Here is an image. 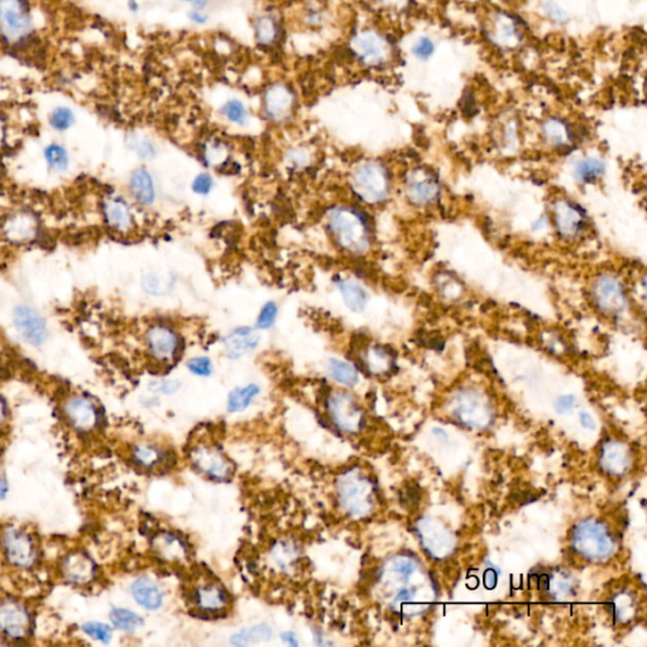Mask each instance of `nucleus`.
I'll return each instance as SVG.
<instances>
[{"label":"nucleus","instance_id":"nucleus-1","mask_svg":"<svg viewBox=\"0 0 647 647\" xmlns=\"http://www.w3.org/2000/svg\"><path fill=\"white\" fill-rule=\"evenodd\" d=\"M327 228L339 248L361 254L369 246V228L361 212L352 207H332L327 214Z\"/></svg>","mask_w":647,"mask_h":647},{"label":"nucleus","instance_id":"nucleus-2","mask_svg":"<svg viewBox=\"0 0 647 647\" xmlns=\"http://www.w3.org/2000/svg\"><path fill=\"white\" fill-rule=\"evenodd\" d=\"M339 504L348 515L366 516L373 504L372 484L358 469L347 470L337 482Z\"/></svg>","mask_w":647,"mask_h":647},{"label":"nucleus","instance_id":"nucleus-3","mask_svg":"<svg viewBox=\"0 0 647 647\" xmlns=\"http://www.w3.org/2000/svg\"><path fill=\"white\" fill-rule=\"evenodd\" d=\"M352 187L366 202H381L390 191V178L384 167L368 162L355 168L352 175Z\"/></svg>","mask_w":647,"mask_h":647},{"label":"nucleus","instance_id":"nucleus-4","mask_svg":"<svg viewBox=\"0 0 647 647\" xmlns=\"http://www.w3.org/2000/svg\"><path fill=\"white\" fill-rule=\"evenodd\" d=\"M31 28L32 19L26 0H0V35L6 42L24 40Z\"/></svg>","mask_w":647,"mask_h":647},{"label":"nucleus","instance_id":"nucleus-5","mask_svg":"<svg viewBox=\"0 0 647 647\" xmlns=\"http://www.w3.org/2000/svg\"><path fill=\"white\" fill-rule=\"evenodd\" d=\"M574 545L579 553L592 559L606 558L614 548L607 528L594 521L580 522L575 527Z\"/></svg>","mask_w":647,"mask_h":647},{"label":"nucleus","instance_id":"nucleus-6","mask_svg":"<svg viewBox=\"0 0 647 647\" xmlns=\"http://www.w3.org/2000/svg\"><path fill=\"white\" fill-rule=\"evenodd\" d=\"M327 413L332 425L347 434L361 430L363 413L354 398L345 392H334L327 398Z\"/></svg>","mask_w":647,"mask_h":647},{"label":"nucleus","instance_id":"nucleus-7","mask_svg":"<svg viewBox=\"0 0 647 647\" xmlns=\"http://www.w3.org/2000/svg\"><path fill=\"white\" fill-rule=\"evenodd\" d=\"M32 630V619L27 607L16 599L0 601V632L8 638L22 641Z\"/></svg>","mask_w":647,"mask_h":647},{"label":"nucleus","instance_id":"nucleus-8","mask_svg":"<svg viewBox=\"0 0 647 647\" xmlns=\"http://www.w3.org/2000/svg\"><path fill=\"white\" fill-rule=\"evenodd\" d=\"M192 464L205 476L225 481L233 473V465L218 447L212 445H199L190 452Z\"/></svg>","mask_w":647,"mask_h":647},{"label":"nucleus","instance_id":"nucleus-9","mask_svg":"<svg viewBox=\"0 0 647 647\" xmlns=\"http://www.w3.org/2000/svg\"><path fill=\"white\" fill-rule=\"evenodd\" d=\"M146 342L149 353L162 363H170L178 354L181 339L178 332L165 324H157L148 329L146 334Z\"/></svg>","mask_w":647,"mask_h":647},{"label":"nucleus","instance_id":"nucleus-10","mask_svg":"<svg viewBox=\"0 0 647 647\" xmlns=\"http://www.w3.org/2000/svg\"><path fill=\"white\" fill-rule=\"evenodd\" d=\"M13 324L24 342L40 347L46 342L48 329L45 319L35 309L22 305L13 312Z\"/></svg>","mask_w":647,"mask_h":647},{"label":"nucleus","instance_id":"nucleus-11","mask_svg":"<svg viewBox=\"0 0 647 647\" xmlns=\"http://www.w3.org/2000/svg\"><path fill=\"white\" fill-rule=\"evenodd\" d=\"M295 103V92L286 84H273L264 92V114L275 123L288 121L293 116Z\"/></svg>","mask_w":647,"mask_h":647},{"label":"nucleus","instance_id":"nucleus-12","mask_svg":"<svg viewBox=\"0 0 647 647\" xmlns=\"http://www.w3.org/2000/svg\"><path fill=\"white\" fill-rule=\"evenodd\" d=\"M3 549L8 562L14 567H32L37 559L35 544L28 535L17 528H8L3 535Z\"/></svg>","mask_w":647,"mask_h":647},{"label":"nucleus","instance_id":"nucleus-13","mask_svg":"<svg viewBox=\"0 0 647 647\" xmlns=\"http://www.w3.org/2000/svg\"><path fill=\"white\" fill-rule=\"evenodd\" d=\"M65 413L69 418L70 424L81 433L95 429L100 420L98 407L84 396L71 397L65 405Z\"/></svg>","mask_w":647,"mask_h":647},{"label":"nucleus","instance_id":"nucleus-14","mask_svg":"<svg viewBox=\"0 0 647 647\" xmlns=\"http://www.w3.org/2000/svg\"><path fill=\"white\" fill-rule=\"evenodd\" d=\"M352 48L361 62L374 66L386 58V43L376 32L363 31L352 40Z\"/></svg>","mask_w":647,"mask_h":647},{"label":"nucleus","instance_id":"nucleus-15","mask_svg":"<svg viewBox=\"0 0 647 647\" xmlns=\"http://www.w3.org/2000/svg\"><path fill=\"white\" fill-rule=\"evenodd\" d=\"M63 577L75 585H87L97 574V565L92 558L82 553L75 551L65 558L62 562Z\"/></svg>","mask_w":647,"mask_h":647},{"label":"nucleus","instance_id":"nucleus-16","mask_svg":"<svg viewBox=\"0 0 647 647\" xmlns=\"http://www.w3.org/2000/svg\"><path fill=\"white\" fill-rule=\"evenodd\" d=\"M222 343L225 354L235 359L256 349L259 343V337L256 330L251 327H236L224 337Z\"/></svg>","mask_w":647,"mask_h":647},{"label":"nucleus","instance_id":"nucleus-17","mask_svg":"<svg viewBox=\"0 0 647 647\" xmlns=\"http://www.w3.org/2000/svg\"><path fill=\"white\" fill-rule=\"evenodd\" d=\"M597 304L606 312H619L624 309V295L619 281L604 276L596 286Z\"/></svg>","mask_w":647,"mask_h":647},{"label":"nucleus","instance_id":"nucleus-18","mask_svg":"<svg viewBox=\"0 0 647 647\" xmlns=\"http://www.w3.org/2000/svg\"><path fill=\"white\" fill-rule=\"evenodd\" d=\"M104 218L110 228L116 232H128L133 227L131 207L121 197H110L104 202Z\"/></svg>","mask_w":647,"mask_h":647},{"label":"nucleus","instance_id":"nucleus-19","mask_svg":"<svg viewBox=\"0 0 647 647\" xmlns=\"http://www.w3.org/2000/svg\"><path fill=\"white\" fill-rule=\"evenodd\" d=\"M555 222L564 236L578 234L585 224L580 209L569 201H560L555 207Z\"/></svg>","mask_w":647,"mask_h":647},{"label":"nucleus","instance_id":"nucleus-20","mask_svg":"<svg viewBox=\"0 0 647 647\" xmlns=\"http://www.w3.org/2000/svg\"><path fill=\"white\" fill-rule=\"evenodd\" d=\"M132 596L139 606L156 611L162 606L163 596L160 588L149 578H138L132 585Z\"/></svg>","mask_w":647,"mask_h":647},{"label":"nucleus","instance_id":"nucleus-21","mask_svg":"<svg viewBox=\"0 0 647 647\" xmlns=\"http://www.w3.org/2000/svg\"><path fill=\"white\" fill-rule=\"evenodd\" d=\"M129 189L133 197L142 205H152L155 202L156 190L153 178L146 168H138L133 172L129 181Z\"/></svg>","mask_w":647,"mask_h":647},{"label":"nucleus","instance_id":"nucleus-22","mask_svg":"<svg viewBox=\"0 0 647 647\" xmlns=\"http://www.w3.org/2000/svg\"><path fill=\"white\" fill-rule=\"evenodd\" d=\"M155 548L161 558L170 562H181L187 556V548L181 538L173 533H163L155 538Z\"/></svg>","mask_w":647,"mask_h":647},{"label":"nucleus","instance_id":"nucleus-23","mask_svg":"<svg viewBox=\"0 0 647 647\" xmlns=\"http://www.w3.org/2000/svg\"><path fill=\"white\" fill-rule=\"evenodd\" d=\"M196 602L201 609L207 612H215L222 611L228 604V594L219 585H201L200 588L196 590Z\"/></svg>","mask_w":647,"mask_h":647},{"label":"nucleus","instance_id":"nucleus-24","mask_svg":"<svg viewBox=\"0 0 647 647\" xmlns=\"http://www.w3.org/2000/svg\"><path fill=\"white\" fill-rule=\"evenodd\" d=\"M256 40L262 46H272L280 35V26L272 14H261L254 21Z\"/></svg>","mask_w":647,"mask_h":647},{"label":"nucleus","instance_id":"nucleus-25","mask_svg":"<svg viewBox=\"0 0 647 647\" xmlns=\"http://www.w3.org/2000/svg\"><path fill=\"white\" fill-rule=\"evenodd\" d=\"M339 291L343 296L344 303L352 311H361L368 303V295L363 287L357 282L343 280L339 282Z\"/></svg>","mask_w":647,"mask_h":647},{"label":"nucleus","instance_id":"nucleus-26","mask_svg":"<svg viewBox=\"0 0 647 647\" xmlns=\"http://www.w3.org/2000/svg\"><path fill=\"white\" fill-rule=\"evenodd\" d=\"M273 636V631L268 624H257L249 629H243L232 637V643L236 646H246L253 643L268 641Z\"/></svg>","mask_w":647,"mask_h":647},{"label":"nucleus","instance_id":"nucleus-27","mask_svg":"<svg viewBox=\"0 0 647 647\" xmlns=\"http://www.w3.org/2000/svg\"><path fill=\"white\" fill-rule=\"evenodd\" d=\"M327 372L335 382L347 387H353L359 381V376L354 366L340 359L332 358L327 361Z\"/></svg>","mask_w":647,"mask_h":647},{"label":"nucleus","instance_id":"nucleus-28","mask_svg":"<svg viewBox=\"0 0 647 647\" xmlns=\"http://www.w3.org/2000/svg\"><path fill=\"white\" fill-rule=\"evenodd\" d=\"M259 393L257 384H248L246 387H238L232 391L228 397V411L232 413L244 411L252 403L254 397Z\"/></svg>","mask_w":647,"mask_h":647},{"label":"nucleus","instance_id":"nucleus-29","mask_svg":"<svg viewBox=\"0 0 647 647\" xmlns=\"http://www.w3.org/2000/svg\"><path fill=\"white\" fill-rule=\"evenodd\" d=\"M494 40H497L499 45L504 46H516L521 40V33L517 28L512 19L509 18H501L496 24V31H494Z\"/></svg>","mask_w":647,"mask_h":647},{"label":"nucleus","instance_id":"nucleus-30","mask_svg":"<svg viewBox=\"0 0 647 647\" xmlns=\"http://www.w3.org/2000/svg\"><path fill=\"white\" fill-rule=\"evenodd\" d=\"M361 361L369 372L379 373L390 364V354L381 347H373L368 348L361 355Z\"/></svg>","mask_w":647,"mask_h":647},{"label":"nucleus","instance_id":"nucleus-31","mask_svg":"<svg viewBox=\"0 0 647 647\" xmlns=\"http://www.w3.org/2000/svg\"><path fill=\"white\" fill-rule=\"evenodd\" d=\"M110 619L116 629L124 632H133L143 624V621L137 613L124 608H113V611L110 612Z\"/></svg>","mask_w":647,"mask_h":647},{"label":"nucleus","instance_id":"nucleus-32","mask_svg":"<svg viewBox=\"0 0 647 647\" xmlns=\"http://www.w3.org/2000/svg\"><path fill=\"white\" fill-rule=\"evenodd\" d=\"M408 191L410 196L413 201L416 202H428L433 200L437 191L435 180L431 178H426L424 180H415L408 185Z\"/></svg>","mask_w":647,"mask_h":647},{"label":"nucleus","instance_id":"nucleus-33","mask_svg":"<svg viewBox=\"0 0 647 647\" xmlns=\"http://www.w3.org/2000/svg\"><path fill=\"white\" fill-rule=\"evenodd\" d=\"M220 113L228 119V121L238 124V126H244L248 119V110L243 102L238 99H232L229 102L224 104L220 109Z\"/></svg>","mask_w":647,"mask_h":647},{"label":"nucleus","instance_id":"nucleus-34","mask_svg":"<svg viewBox=\"0 0 647 647\" xmlns=\"http://www.w3.org/2000/svg\"><path fill=\"white\" fill-rule=\"evenodd\" d=\"M544 133L550 142L558 144V146L572 139V132L567 128V124H564L562 121H556V119H551L545 124Z\"/></svg>","mask_w":647,"mask_h":647},{"label":"nucleus","instance_id":"nucleus-35","mask_svg":"<svg viewBox=\"0 0 647 647\" xmlns=\"http://www.w3.org/2000/svg\"><path fill=\"white\" fill-rule=\"evenodd\" d=\"M45 157L53 171H65L69 167V155L66 149L58 144L48 146L45 151Z\"/></svg>","mask_w":647,"mask_h":647},{"label":"nucleus","instance_id":"nucleus-36","mask_svg":"<svg viewBox=\"0 0 647 647\" xmlns=\"http://www.w3.org/2000/svg\"><path fill=\"white\" fill-rule=\"evenodd\" d=\"M603 172H604L603 162L594 160V158H589V160L579 162L575 173L579 180L585 181V183H592L593 180L599 178Z\"/></svg>","mask_w":647,"mask_h":647},{"label":"nucleus","instance_id":"nucleus-37","mask_svg":"<svg viewBox=\"0 0 647 647\" xmlns=\"http://www.w3.org/2000/svg\"><path fill=\"white\" fill-rule=\"evenodd\" d=\"M133 458L138 464L151 468L158 464L162 459V452L152 445H138L133 452Z\"/></svg>","mask_w":647,"mask_h":647},{"label":"nucleus","instance_id":"nucleus-38","mask_svg":"<svg viewBox=\"0 0 647 647\" xmlns=\"http://www.w3.org/2000/svg\"><path fill=\"white\" fill-rule=\"evenodd\" d=\"M8 230L13 239L23 241L28 239L29 236L35 233L36 228L32 219H29L28 217H17L9 223Z\"/></svg>","mask_w":647,"mask_h":647},{"label":"nucleus","instance_id":"nucleus-39","mask_svg":"<svg viewBox=\"0 0 647 647\" xmlns=\"http://www.w3.org/2000/svg\"><path fill=\"white\" fill-rule=\"evenodd\" d=\"M273 556H275L276 562L282 569H286V567H291L293 562L296 560L298 550L290 543H281L276 546Z\"/></svg>","mask_w":647,"mask_h":647},{"label":"nucleus","instance_id":"nucleus-40","mask_svg":"<svg viewBox=\"0 0 647 647\" xmlns=\"http://www.w3.org/2000/svg\"><path fill=\"white\" fill-rule=\"evenodd\" d=\"M142 286L146 293L155 295V296H161V295L167 293L166 287L168 286V282L165 280V277H161L157 273H148V275L144 276Z\"/></svg>","mask_w":647,"mask_h":647},{"label":"nucleus","instance_id":"nucleus-41","mask_svg":"<svg viewBox=\"0 0 647 647\" xmlns=\"http://www.w3.org/2000/svg\"><path fill=\"white\" fill-rule=\"evenodd\" d=\"M74 113L67 108H58L52 112L50 123L56 131H66L74 124Z\"/></svg>","mask_w":647,"mask_h":647},{"label":"nucleus","instance_id":"nucleus-42","mask_svg":"<svg viewBox=\"0 0 647 647\" xmlns=\"http://www.w3.org/2000/svg\"><path fill=\"white\" fill-rule=\"evenodd\" d=\"M82 630L86 635L90 636L94 640L108 643L112 640V629L107 624L99 622H89L82 626Z\"/></svg>","mask_w":647,"mask_h":647},{"label":"nucleus","instance_id":"nucleus-43","mask_svg":"<svg viewBox=\"0 0 647 647\" xmlns=\"http://www.w3.org/2000/svg\"><path fill=\"white\" fill-rule=\"evenodd\" d=\"M277 314H278V308L275 303L269 301L267 304L264 305L259 315H258L257 319V327H259L261 330H267V329H271L273 327L275 324L276 317H277Z\"/></svg>","mask_w":647,"mask_h":647},{"label":"nucleus","instance_id":"nucleus-44","mask_svg":"<svg viewBox=\"0 0 647 647\" xmlns=\"http://www.w3.org/2000/svg\"><path fill=\"white\" fill-rule=\"evenodd\" d=\"M131 147L143 160H149V158L155 157V144L152 143L147 138L133 137Z\"/></svg>","mask_w":647,"mask_h":647},{"label":"nucleus","instance_id":"nucleus-45","mask_svg":"<svg viewBox=\"0 0 647 647\" xmlns=\"http://www.w3.org/2000/svg\"><path fill=\"white\" fill-rule=\"evenodd\" d=\"M187 368L196 376L207 377L212 372V363L207 357H196L187 361Z\"/></svg>","mask_w":647,"mask_h":647},{"label":"nucleus","instance_id":"nucleus-46","mask_svg":"<svg viewBox=\"0 0 647 647\" xmlns=\"http://www.w3.org/2000/svg\"><path fill=\"white\" fill-rule=\"evenodd\" d=\"M178 388H180V382L172 381V379L157 381V382H152L149 384V390L152 392H160L163 395H172V393L178 392Z\"/></svg>","mask_w":647,"mask_h":647},{"label":"nucleus","instance_id":"nucleus-47","mask_svg":"<svg viewBox=\"0 0 647 647\" xmlns=\"http://www.w3.org/2000/svg\"><path fill=\"white\" fill-rule=\"evenodd\" d=\"M212 178L207 173H200L192 183V190L199 195H207L212 189Z\"/></svg>","mask_w":647,"mask_h":647},{"label":"nucleus","instance_id":"nucleus-48","mask_svg":"<svg viewBox=\"0 0 647 647\" xmlns=\"http://www.w3.org/2000/svg\"><path fill=\"white\" fill-rule=\"evenodd\" d=\"M433 52H434V43L429 38H421L413 47V53L423 60L430 58L433 55Z\"/></svg>","mask_w":647,"mask_h":647},{"label":"nucleus","instance_id":"nucleus-49","mask_svg":"<svg viewBox=\"0 0 647 647\" xmlns=\"http://www.w3.org/2000/svg\"><path fill=\"white\" fill-rule=\"evenodd\" d=\"M306 22L311 27H320L324 23V13L317 8H309L306 12Z\"/></svg>","mask_w":647,"mask_h":647},{"label":"nucleus","instance_id":"nucleus-50","mask_svg":"<svg viewBox=\"0 0 647 647\" xmlns=\"http://www.w3.org/2000/svg\"><path fill=\"white\" fill-rule=\"evenodd\" d=\"M574 402H575L574 396H562L556 401V411L559 413H565L567 411H570L572 407L574 406Z\"/></svg>","mask_w":647,"mask_h":647},{"label":"nucleus","instance_id":"nucleus-51","mask_svg":"<svg viewBox=\"0 0 647 647\" xmlns=\"http://www.w3.org/2000/svg\"><path fill=\"white\" fill-rule=\"evenodd\" d=\"M187 16H189L191 22H194V23L196 24H200V26L207 24V21H209V17H207V14L202 12V11H197V9H192Z\"/></svg>","mask_w":647,"mask_h":647},{"label":"nucleus","instance_id":"nucleus-52","mask_svg":"<svg viewBox=\"0 0 647 647\" xmlns=\"http://www.w3.org/2000/svg\"><path fill=\"white\" fill-rule=\"evenodd\" d=\"M579 418H580V423H582V425H583V426H585V428H587V429H590V430L596 429V424H594V420H593V418H592V416H590V415H588V413H580V416H579Z\"/></svg>","mask_w":647,"mask_h":647},{"label":"nucleus","instance_id":"nucleus-53","mask_svg":"<svg viewBox=\"0 0 647 647\" xmlns=\"http://www.w3.org/2000/svg\"><path fill=\"white\" fill-rule=\"evenodd\" d=\"M496 583H497V575L493 570H488L484 575V585H487L488 588H493Z\"/></svg>","mask_w":647,"mask_h":647},{"label":"nucleus","instance_id":"nucleus-54","mask_svg":"<svg viewBox=\"0 0 647 647\" xmlns=\"http://www.w3.org/2000/svg\"><path fill=\"white\" fill-rule=\"evenodd\" d=\"M180 1H183V3H189L191 6H194L197 11H202L205 9V6H207L209 0H180Z\"/></svg>","mask_w":647,"mask_h":647},{"label":"nucleus","instance_id":"nucleus-55","mask_svg":"<svg viewBox=\"0 0 647 647\" xmlns=\"http://www.w3.org/2000/svg\"><path fill=\"white\" fill-rule=\"evenodd\" d=\"M282 640L286 641L290 646H298V640H296V637H295V635L291 634V632L283 634V635H282Z\"/></svg>","mask_w":647,"mask_h":647},{"label":"nucleus","instance_id":"nucleus-56","mask_svg":"<svg viewBox=\"0 0 647 647\" xmlns=\"http://www.w3.org/2000/svg\"><path fill=\"white\" fill-rule=\"evenodd\" d=\"M6 403H4V401H3V400H1V397H0V425L3 424V423H4V420H6Z\"/></svg>","mask_w":647,"mask_h":647},{"label":"nucleus","instance_id":"nucleus-57","mask_svg":"<svg viewBox=\"0 0 647 647\" xmlns=\"http://www.w3.org/2000/svg\"><path fill=\"white\" fill-rule=\"evenodd\" d=\"M6 492H8V487H6V481L3 479V477L0 476V499H4Z\"/></svg>","mask_w":647,"mask_h":647},{"label":"nucleus","instance_id":"nucleus-58","mask_svg":"<svg viewBox=\"0 0 647 647\" xmlns=\"http://www.w3.org/2000/svg\"><path fill=\"white\" fill-rule=\"evenodd\" d=\"M128 6L132 12H138L139 9V6H138L137 0H128Z\"/></svg>","mask_w":647,"mask_h":647}]
</instances>
